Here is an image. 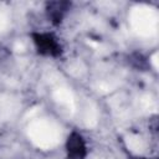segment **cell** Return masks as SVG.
<instances>
[{"label": "cell", "mask_w": 159, "mask_h": 159, "mask_svg": "<svg viewBox=\"0 0 159 159\" xmlns=\"http://www.w3.org/2000/svg\"><path fill=\"white\" fill-rule=\"evenodd\" d=\"M34 45L39 53L43 56H51L56 57L62 52L61 45L57 41V39L48 32H34L31 35Z\"/></svg>", "instance_id": "obj_1"}, {"label": "cell", "mask_w": 159, "mask_h": 159, "mask_svg": "<svg viewBox=\"0 0 159 159\" xmlns=\"http://www.w3.org/2000/svg\"><path fill=\"white\" fill-rule=\"evenodd\" d=\"M66 152L70 159H84L87 155V145L83 137L72 132L66 140Z\"/></svg>", "instance_id": "obj_2"}, {"label": "cell", "mask_w": 159, "mask_h": 159, "mask_svg": "<svg viewBox=\"0 0 159 159\" xmlns=\"http://www.w3.org/2000/svg\"><path fill=\"white\" fill-rule=\"evenodd\" d=\"M68 6H70V4L68 2H65V1L48 2L47 4V15L51 19V21L58 24L63 19V15L67 11Z\"/></svg>", "instance_id": "obj_3"}]
</instances>
